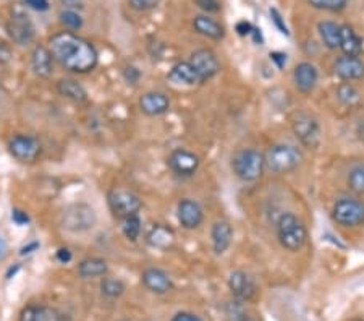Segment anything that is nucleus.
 Masks as SVG:
<instances>
[{
    "label": "nucleus",
    "mask_w": 364,
    "mask_h": 321,
    "mask_svg": "<svg viewBox=\"0 0 364 321\" xmlns=\"http://www.w3.org/2000/svg\"><path fill=\"white\" fill-rule=\"evenodd\" d=\"M52 59L73 73H88L97 65V50L89 41L71 31H61L49 39Z\"/></svg>",
    "instance_id": "obj_1"
},
{
    "label": "nucleus",
    "mask_w": 364,
    "mask_h": 321,
    "mask_svg": "<svg viewBox=\"0 0 364 321\" xmlns=\"http://www.w3.org/2000/svg\"><path fill=\"white\" fill-rule=\"evenodd\" d=\"M277 237L282 247L290 252H298L307 241V231L295 214L285 213L277 221Z\"/></svg>",
    "instance_id": "obj_2"
},
{
    "label": "nucleus",
    "mask_w": 364,
    "mask_h": 321,
    "mask_svg": "<svg viewBox=\"0 0 364 321\" xmlns=\"http://www.w3.org/2000/svg\"><path fill=\"white\" fill-rule=\"evenodd\" d=\"M264 162L275 174H289L303 162V152L293 145H274L265 152Z\"/></svg>",
    "instance_id": "obj_3"
},
{
    "label": "nucleus",
    "mask_w": 364,
    "mask_h": 321,
    "mask_svg": "<svg viewBox=\"0 0 364 321\" xmlns=\"http://www.w3.org/2000/svg\"><path fill=\"white\" fill-rule=\"evenodd\" d=\"M233 172L245 182H254L263 176L265 167L264 156L256 150H242L233 156Z\"/></svg>",
    "instance_id": "obj_4"
},
{
    "label": "nucleus",
    "mask_w": 364,
    "mask_h": 321,
    "mask_svg": "<svg viewBox=\"0 0 364 321\" xmlns=\"http://www.w3.org/2000/svg\"><path fill=\"white\" fill-rule=\"evenodd\" d=\"M96 213L89 205L75 203L61 213V226L71 232H85L94 227Z\"/></svg>",
    "instance_id": "obj_5"
},
{
    "label": "nucleus",
    "mask_w": 364,
    "mask_h": 321,
    "mask_svg": "<svg viewBox=\"0 0 364 321\" xmlns=\"http://www.w3.org/2000/svg\"><path fill=\"white\" fill-rule=\"evenodd\" d=\"M332 216L343 227H358L364 224V203L355 198H342L334 205Z\"/></svg>",
    "instance_id": "obj_6"
},
{
    "label": "nucleus",
    "mask_w": 364,
    "mask_h": 321,
    "mask_svg": "<svg viewBox=\"0 0 364 321\" xmlns=\"http://www.w3.org/2000/svg\"><path fill=\"white\" fill-rule=\"evenodd\" d=\"M109 206L115 217L126 219L130 216H136L138 211L141 210L143 203L140 200V197L135 195L133 192L115 188V190H112L109 193Z\"/></svg>",
    "instance_id": "obj_7"
},
{
    "label": "nucleus",
    "mask_w": 364,
    "mask_h": 321,
    "mask_svg": "<svg viewBox=\"0 0 364 321\" xmlns=\"http://www.w3.org/2000/svg\"><path fill=\"white\" fill-rule=\"evenodd\" d=\"M7 31L15 44L27 45L34 39L36 28H34V23L31 22V18L27 15V12H23L22 8H17L13 10L12 15H10V20L7 23Z\"/></svg>",
    "instance_id": "obj_8"
},
{
    "label": "nucleus",
    "mask_w": 364,
    "mask_h": 321,
    "mask_svg": "<svg viewBox=\"0 0 364 321\" xmlns=\"http://www.w3.org/2000/svg\"><path fill=\"white\" fill-rule=\"evenodd\" d=\"M291 129L296 138L306 148H317L321 145V127L314 117L307 114H296Z\"/></svg>",
    "instance_id": "obj_9"
},
{
    "label": "nucleus",
    "mask_w": 364,
    "mask_h": 321,
    "mask_svg": "<svg viewBox=\"0 0 364 321\" xmlns=\"http://www.w3.org/2000/svg\"><path fill=\"white\" fill-rule=\"evenodd\" d=\"M8 150L15 159L20 162H34L41 156L43 146L41 141L29 135H17L8 143Z\"/></svg>",
    "instance_id": "obj_10"
},
{
    "label": "nucleus",
    "mask_w": 364,
    "mask_h": 321,
    "mask_svg": "<svg viewBox=\"0 0 364 321\" xmlns=\"http://www.w3.org/2000/svg\"><path fill=\"white\" fill-rule=\"evenodd\" d=\"M189 64H191V67L198 73L199 83L211 80L220 70L217 55H215L211 49H198L196 52L191 54Z\"/></svg>",
    "instance_id": "obj_11"
},
{
    "label": "nucleus",
    "mask_w": 364,
    "mask_h": 321,
    "mask_svg": "<svg viewBox=\"0 0 364 321\" xmlns=\"http://www.w3.org/2000/svg\"><path fill=\"white\" fill-rule=\"evenodd\" d=\"M228 289L233 294V297L240 300V302H249L251 299H254L256 292H258L253 278L245 271H233L230 274Z\"/></svg>",
    "instance_id": "obj_12"
},
{
    "label": "nucleus",
    "mask_w": 364,
    "mask_h": 321,
    "mask_svg": "<svg viewBox=\"0 0 364 321\" xmlns=\"http://www.w3.org/2000/svg\"><path fill=\"white\" fill-rule=\"evenodd\" d=\"M168 166L178 176H193L199 167V157L188 150H177L168 157Z\"/></svg>",
    "instance_id": "obj_13"
},
{
    "label": "nucleus",
    "mask_w": 364,
    "mask_h": 321,
    "mask_svg": "<svg viewBox=\"0 0 364 321\" xmlns=\"http://www.w3.org/2000/svg\"><path fill=\"white\" fill-rule=\"evenodd\" d=\"M334 73L338 76V78L345 81L361 80L364 78V62L360 57L343 55V57L335 60Z\"/></svg>",
    "instance_id": "obj_14"
},
{
    "label": "nucleus",
    "mask_w": 364,
    "mask_h": 321,
    "mask_svg": "<svg viewBox=\"0 0 364 321\" xmlns=\"http://www.w3.org/2000/svg\"><path fill=\"white\" fill-rule=\"evenodd\" d=\"M178 221L184 229H196L204 221L203 208L198 201L184 198L178 203Z\"/></svg>",
    "instance_id": "obj_15"
},
{
    "label": "nucleus",
    "mask_w": 364,
    "mask_h": 321,
    "mask_svg": "<svg viewBox=\"0 0 364 321\" xmlns=\"http://www.w3.org/2000/svg\"><path fill=\"white\" fill-rule=\"evenodd\" d=\"M317 78H319L317 69L310 62H301V64L296 65L295 70H293L295 86L303 94H310L311 91L316 88Z\"/></svg>",
    "instance_id": "obj_16"
},
{
    "label": "nucleus",
    "mask_w": 364,
    "mask_h": 321,
    "mask_svg": "<svg viewBox=\"0 0 364 321\" xmlns=\"http://www.w3.org/2000/svg\"><path fill=\"white\" fill-rule=\"evenodd\" d=\"M20 321H71L60 310L48 305H29L22 312Z\"/></svg>",
    "instance_id": "obj_17"
},
{
    "label": "nucleus",
    "mask_w": 364,
    "mask_h": 321,
    "mask_svg": "<svg viewBox=\"0 0 364 321\" xmlns=\"http://www.w3.org/2000/svg\"><path fill=\"white\" fill-rule=\"evenodd\" d=\"M141 281L145 284V287L154 294H167L172 289V281L168 274L159 268H147L143 273Z\"/></svg>",
    "instance_id": "obj_18"
},
{
    "label": "nucleus",
    "mask_w": 364,
    "mask_h": 321,
    "mask_svg": "<svg viewBox=\"0 0 364 321\" xmlns=\"http://www.w3.org/2000/svg\"><path fill=\"white\" fill-rule=\"evenodd\" d=\"M140 107L146 115L156 117L162 115L170 109V101L163 93H157V91H151L141 96L140 99Z\"/></svg>",
    "instance_id": "obj_19"
},
{
    "label": "nucleus",
    "mask_w": 364,
    "mask_h": 321,
    "mask_svg": "<svg viewBox=\"0 0 364 321\" xmlns=\"http://www.w3.org/2000/svg\"><path fill=\"white\" fill-rule=\"evenodd\" d=\"M338 49H342L343 54L350 55V57H360V54L363 52V41L350 24H340Z\"/></svg>",
    "instance_id": "obj_20"
},
{
    "label": "nucleus",
    "mask_w": 364,
    "mask_h": 321,
    "mask_svg": "<svg viewBox=\"0 0 364 321\" xmlns=\"http://www.w3.org/2000/svg\"><path fill=\"white\" fill-rule=\"evenodd\" d=\"M212 248L215 255H222L228 250L233 238V229L227 221H217L211 231Z\"/></svg>",
    "instance_id": "obj_21"
},
{
    "label": "nucleus",
    "mask_w": 364,
    "mask_h": 321,
    "mask_svg": "<svg viewBox=\"0 0 364 321\" xmlns=\"http://www.w3.org/2000/svg\"><path fill=\"white\" fill-rule=\"evenodd\" d=\"M52 54H50L49 48H44V45H36L33 54H31V65H33V70L36 75L43 76V78H49L52 75Z\"/></svg>",
    "instance_id": "obj_22"
},
{
    "label": "nucleus",
    "mask_w": 364,
    "mask_h": 321,
    "mask_svg": "<svg viewBox=\"0 0 364 321\" xmlns=\"http://www.w3.org/2000/svg\"><path fill=\"white\" fill-rule=\"evenodd\" d=\"M146 241L154 248L167 250L173 245V242H175V234H173V231L168 226L157 224V226H154L150 231V234H147Z\"/></svg>",
    "instance_id": "obj_23"
},
{
    "label": "nucleus",
    "mask_w": 364,
    "mask_h": 321,
    "mask_svg": "<svg viewBox=\"0 0 364 321\" xmlns=\"http://www.w3.org/2000/svg\"><path fill=\"white\" fill-rule=\"evenodd\" d=\"M193 27L199 34L206 36L211 39H222L225 36V29L220 23L215 22L214 18H209L206 15H199L193 20Z\"/></svg>",
    "instance_id": "obj_24"
},
{
    "label": "nucleus",
    "mask_w": 364,
    "mask_h": 321,
    "mask_svg": "<svg viewBox=\"0 0 364 321\" xmlns=\"http://www.w3.org/2000/svg\"><path fill=\"white\" fill-rule=\"evenodd\" d=\"M168 78L177 85L193 86L199 83V76L189 62H178L175 67L172 69L170 73H168Z\"/></svg>",
    "instance_id": "obj_25"
},
{
    "label": "nucleus",
    "mask_w": 364,
    "mask_h": 321,
    "mask_svg": "<svg viewBox=\"0 0 364 321\" xmlns=\"http://www.w3.org/2000/svg\"><path fill=\"white\" fill-rule=\"evenodd\" d=\"M107 271H109V266L102 258H86L78 266V274L83 279L105 276Z\"/></svg>",
    "instance_id": "obj_26"
},
{
    "label": "nucleus",
    "mask_w": 364,
    "mask_h": 321,
    "mask_svg": "<svg viewBox=\"0 0 364 321\" xmlns=\"http://www.w3.org/2000/svg\"><path fill=\"white\" fill-rule=\"evenodd\" d=\"M317 31H319V36L326 48H338V43H340V24L334 22H321L317 24Z\"/></svg>",
    "instance_id": "obj_27"
},
{
    "label": "nucleus",
    "mask_w": 364,
    "mask_h": 321,
    "mask_svg": "<svg viewBox=\"0 0 364 321\" xmlns=\"http://www.w3.org/2000/svg\"><path fill=\"white\" fill-rule=\"evenodd\" d=\"M59 93L66 99L76 101V103H83L86 101V91L78 81L75 80H60L57 85Z\"/></svg>",
    "instance_id": "obj_28"
},
{
    "label": "nucleus",
    "mask_w": 364,
    "mask_h": 321,
    "mask_svg": "<svg viewBox=\"0 0 364 321\" xmlns=\"http://www.w3.org/2000/svg\"><path fill=\"white\" fill-rule=\"evenodd\" d=\"M337 98H338V101H340V103H342L343 106L353 107V106L360 104L361 94H360V91H358V90L355 88V86L345 83V85L338 86V90H337Z\"/></svg>",
    "instance_id": "obj_29"
},
{
    "label": "nucleus",
    "mask_w": 364,
    "mask_h": 321,
    "mask_svg": "<svg viewBox=\"0 0 364 321\" xmlns=\"http://www.w3.org/2000/svg\"><path fill=\"white\" fill-rule=\"evenodd\" d=\"M246 302H240V300H235V302H230L227 305V317L230 321H256L254 313H251L248 308L245 307Z\"/></svg>",
    "instance_id": "obj_30"
},
{
    "label": "nucleus",
    "mask_w": 364,
    "mask_h": 321,
    "mask_svg": "<svg viewBox=\"0 0 364 321\" xmlns=\"http://www.w3.org/2000/svg\"><path fill=\"white\" fill-rule=\"evenodd\" d=\"M122 231H123V234H125V237L128 238V241H131V242L138 241V237H140V234H141V221H140V217H138V214L136 216H130V217L123 219Z\"/></svg>",
    "instance_id": "obj_31"
},
{
    "label": "nucleus",
    "mask_w": 364,
    "mask_h": 321,
    "mask_svg": "<svg viewBox=\"0 0 364 321\" xmlns=\"http://www.w3.org/2000/svg\"><path fill=\"white\" fill-rule=\"evenodd\" d=\"M101 289H102V294L107 295V297L117 299V297H120L123 292H125V284H123L120 279L105 278L101 284Z\"/></svg>",
    "instance_id": "obj_32"
},
{
    "label": "nucleus",
    "mask_w": 364,
    "mask_h": 321,
    "mask_svg": "<svg viewBox=\"0 0 364 321\" xmlns=\"http://www.w3.org/2000/svg\"><path fill=\"white\" fill-rule=\"evenodd\" d=\"M348 187L356 193H364V164L353 167L348 174Z\"/></svg>",
    "instance_id": "obj_33"
},
{
    "label": "nucleus",
    "mask_w": 364,
    "mask_h": 321,
    "mask_svg": "<svg viewBox=\"0 0 364 321\" xmlns=\"http://www.w3.org/2000/svg\"><path fill=\"white\" fill-rule=\"evenodd\" d=\"M307 3L317 10H326V12H342L347 7L348 0H307Z\"/></svg>",
    "instance_id": "obj_34"
},
{
    "label": "nucleus",
    "mask_w": 364,
    "mask_h": 321,
    "mask_svg": "<svg viewBox=\"0 0 364 321\" xmlns=\"http://www.w3.org/2000/svg\"><path fill=\"white\" fill-rule=\"evenodd\" d=\"M60 22L64 23L65 28H68L71 33L78 31V29L83 27V18L76 12H73V10H65V12H61Z\"/></svg>",
    "instance_id": "obj_35"
},
{
    "label": "nucleus",
    "mask_w": 364,
    "mask_h": 321,
    "mask_svg": "<svg viewBox=\"0 0 364 321\" xmlns=\"http://www.w3.org/2000/svg\"><path fill=\"white\" fill-rule=\"evenodd\" d=\"M130 7L138 12H150V10L157 8L161 0H128Z\"/></svg>",
    "instance_id": "obj_36"
},
{
    "label": "nucleus",
    "mask_w": 364,
    "mask_h": 321,
    "mask_svg": "<svg viewBox=\"0 0 364 321\" xmlns=\"http://www.w3.org/2000/svg\"><path fill=\"white\" fill-rule=\"evenodd\" d=\"M270 18H272V22L277 28H279V31L282 34L285 36H290V31H289V27L285 24V20L284 17H282V13L279 12L277 8H270Z\"/></svg>",
    "instance_id": "obj_37"
},
{
    "label": "nucleus",
    "mask_w": 364,
    "mask_h": 321,
    "mask_svg": "<svg viewBox=\"0 0 364 321\" xmlns=\"http://www.w3.org/2000/svg\"><path fill=\"white\" fill-rule=\"evenodd\" d=\"M196 5L208 13H217L220 10L219 0H196Z\"/></svg>",
    "instance_id": "obj_38"
},
{
    "label": "nucleus",
    "mask_w": 364,
    "mask_h": 321,
    "mask_svg": "<svg viewBox=\"0 0 364 321\" xmlns=\"http://www.w3.org/2000/svg\"><path fill=\"white\" fill-rule=\"evenodd\" d=\"M24 3L29 8L36 10V12H45V10H49V0H24Z\"/></svg>",
    "instance_id": "obj_39"
},
{
    "label": "nucleus",
    "mask_w": 364,
    "mask_h": 321,
    "mask_svg": "<svg viewBox=\"0 0 364 321\" xmlns=\"http://www.w3.org/2000/svg\"><path fill=\"white\" fill-rule=\"evenodd\" d=\"M10 57H12V49L5 41L0 39V64L8 62Z\"/></svg>",
    "instance_id": "obj_40"
},
{
    "label": "nucleus",
    "mask_w": 364,
    "mask_h": 321,
    "mask_svg": "<svg viewBox=\"0 0 364 321\" xmlns=\"http://www.w3.org/2000/svg\"><path fill=\"white\" fill-rule=\"evenodd\" d=\"M12 219H13L15 222L18 224V226H24V224H28V222H29L28 214H27V213H23V211H20V210H15V211H13Z\"/></svg>",
    "instance_id": "obj_41"
},
{
    "label": "nucleus",
    "mask_w": 364,
    "mask_h": 321,
    "mask_svg": "<svg viewBox=\"0 0 364 321\" xmlns=\"http://www.w3.org/2000/svg\"><path fill=\"white\" fill-rule=\"evenodd\" d=\"M270 59H272V62H275V65L279 69L285 67L286 54H284V52H270Z\"/></svg>",
    "instance_id": "obj_42"
},
{
    "label": "nucleus",
    "mask_w": 364,
    "mask_h": 321,
    "mask_svg": "<svg viewBox=\"0 0 364 321\" xmlns=\"http://www.w3.org/2000/svg\"><path fill=\"white\" fill-rule=\"evenodd\" d=\"M253 24H251L249 22H240L237 23V33L240 36H249L251 31H253Z\"/></svg>",
    "instance_id": "obj_43"
},
{
    "label": "nucleus",
    "mask_w": 364,
    "mask_h": 321,
    "mask_svg": "<svg viewBox=\"0 0 364 321\" xmlns=\"http://www.w3.org/2000/svg\"><path fill=\"white\" fill-rule=\"evenodd\" d=\"M172 321H203L199 317H196V315L193 313H188V312H180L177 313L175 317L172 318Z\"/></svg>",
    "instance_id": "obj_44"
},
{
    "label": "nucleus",
    "mask_w": 364,
    "mask_h": 321,
    "mask_svg": "<svg viewBox=\"0 0 364 321\" xmlns=\"http://www.w3.org/2000/svg\"><path fill=\"white\" fill-rule=\"evenodd\" d=\"M57 258H59V262H61V263H68L70 259H71V253H70V250H66V248H60L59 252H57Z\"/></svg>",
    "instance_id": "obj_45"
},
{
    "label": "nucleus",
    "mask_w": 364,
    "mask_h": 321,
    "mask_svg": "<svg viewBox=\"0 0 364 321\" xmlns=\"http://www.w3.org/2000/svg\"><path fill=\"white\" fill-rule=\"evenodd\" d=\"M249 36H253V39H254L256 44H263L264 39H263V34H261V29L253 28V31H251Z\"/></svg>",
    "instance_id": "obj_46"
},
{
    "label": "nucleus",
    "mask_w": 364,
    "mask_h": 321,
    "mask_svg": "<svg viewBox=\"0 0 364 321\" xmlns=\"http://www.w3.org/2000/svg\"><path fill=\"white\" fill-rule=\"evenodd\" d=\"M358 138H360L364 145V120H361V124L358 125Z\"/></svg>",
    "instance_id": "obj_47"
},
{
    "label": "nucleus",
    "mask_w": 364,
    "mask_h": 321,
    "mask_svg": "<svg viewBox=\"0 0 364 321\" xmlns=\"http://www.w3.org/2000/svg\"><path fill=\"white\" fill-rule=\"evenodd\" d=\"M5 250H7V243H5V241L2 237H0V257L5 253Z\"/></svg>",
    "instance_id": "obj_48"
},
{
    "label": "nucleus",
    "mask_w": 364,
    "mask_h": 321,
    "mask_svg": "<svg viewBox=\"0 0 364 321\" xmlns=\"http://www.w3.org/2000/svg\"><path fill=\"white\" fill-rule=\"evenodd\" d=\"M34 248H38V243H33V245L24 247V248L22 250V255H24V253H31V250H34Z\"/></svg>",
    "instance_id": "obj_49"
},
{
    "label": "nucleus",
    "mask_w": 364,
    "mask_h": 321,
    "mask_svg": "<svg viewBox=\"0 0 364 321\" xmlns=\"http://www.w3.org/2000/svg\"><path fill=\"white\" fill-rule=\"evenodd\" d=\"M351 321H363V320H351Z\"/></svg>",
    "instance_id": "obj_50"
}]
</instances>
